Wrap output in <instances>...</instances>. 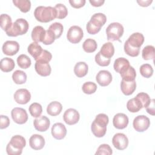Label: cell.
<instances>
[{"label": "cell", "mask_w": 155, "mask_h": 155, "mask_svg": "<svg viewBox=\"0 0 155 155\" xmlns=\"http://www.w3.org/2000/svg\"><path fill=\"white\" fill-rule=\"evenodd\" d=\"M84 33L82 29L78 25H73L67 31V38L69 42L73 44L79 43L82 39Z\"/></svg>", "instance_id": "cell-6"}, {"label": "cell", "mask_w": 155, "mask_h": 155, "mask_svg": "<svg viewBox=\"0 0 155 155\" xmlns=\"http://www.w3.org/2000/svg\"><path fill=\"white\" fill-rule=\"evenodd\" d=\"M129 120L127 116L124 113H117L114 115L113 119V126L117 129H124L128 124Z\"/></svg>", "instance_id": "cell-17"}, {"label": "cell", "mask_w": 155, "mask_h": 155, "mask_svg": "<svg viewBox=\"0 0 155 155\" xmlns=\"http://www.w3.org/2000/svg\"><path fill=\"white\" fill-rule=\"evenodd\" d=\"M11 115L13 121L18 124H24L28 120L27 113L22 108H14L11 111Z\"/></svg>", "instance_id": "cell-8"}, {"label": "cell", "mask_w": 155, "mask_h": 155, "mask_svg": "<svg viewBox=\"0 0 155 155\" xmlns=\"http://www.w3.org/2000/svg\"><path fill=\"white\" fill-rule=\"evenodd\" d=\"M111 59L104 57L100 52H98L95 56V62L100 66L106 67L110 64Z\"/></svg>", "instance_id": "cell-44"}, {"label": "cell", "mask_w": 155, "mask_h": 155, "mask_svg": "<svg viewBox=\"0 0 155 155\" xmlns=\"http://www.w3.org/2000/svg\"><path fill=\"white\" fill-rule=\"evenodd\" d=\"M113 153V151L110 146L108 144H102L97 149L95 154H107L110 155Z\"/></svg>", "instance_id": "cell-45"}, {"label": "cell", "mask_w": 155, "mask_h": 155, "mask_svg": "<svg viewBox=\"0 0 155 155\" xmlns=\"http://www.w3.org/2000/svg\"><path fill=\"white\" fill-rule=\"evenodd\" d=\"M130 66V65L128 60H127L125 58H117L114 61L113 65L114 70L119 74H121L122 73L125 71Z\"/></svg>", "instance_id": "cell-22"}, {"label": "cell", "mask_w": 155, "mask_h": 155, "mask_svg": "<svg viewBox=\"0 0 155 155\" xmlns=\"http://www.w3.org/2000/svg\"><path fill=\"white\" fill-rule=\"evenodd\" d=\"M136 82L134 81H126L122 80L120 82V89L123 94L126 96L131 95L136 90Z\"/></svg>", "instance_id": "cell-21"}, {"label": "cell", "mask_w": 155, "mask_h": 155, "mask_svg": "<svg viewBox=\"0 0 155 155\" xmlns=\"http://www.w3.org/2000/svg\"><path fill=\"white\" fill-rule=\"evenodd\" d=\"M88 70V65L84 62H79L76 64L74 67V73L78 78L85 76Z\"/></svg>", "instance_id": "cell-26"}, {"label": "cell", "mask_w": 155, "mask_h": 155, "mask_svg": "<svg viewBox=\"0 0 155 155\" xmlns=\"http://www.w3.org/2000/svg\"><path fill=\"white\" fill-rule=\"evenodd\" d=\"M51 58H52V55L51 53L46 50H43L42 53L38 57V58L36 60V61L40 60V61H43L45 62H49L51 61Z\"/></svg>", "instance_id": "cell-47"}, {"label": "cell", "mask_w": 155, "mask_h": 155, "mask_svg": "<svg viewBox=\"0 0 155 155\" xmlns=\"http://www.w3.org/2000/svg\"><path fill=\"white\" fill-rule=\"evenodd\" d=\"M62 110V104L58 101L50 102L47 108V113L52 116H55L59 114Z\"/></svg>", "instance_id": "cell-24"}, {"label": "cell", "mask_w": 155, "mask_h": 155, "mask_svg": "<svg viewBox=\"0 0 155 155\" xmlns=\"http://www.w3.org/2000/svg\"><path fill=\"white\" fill-rule=\"evenodd\" d=\"M14 61L10 58H4L1 60L0 68L4 72H10L15 68Z\"/></svg>", "instance_id": "cell-29"}, {"label": "cell", "mask_w": 155, "mask_h": 155, "mask_svg": "<svg viewBox=\"0 0 155 155\" xmlns=\"http://www.w3.org/2000/svg\"><path fill=\"white\" fill-rule=\"evenodd\" d=\"M28 28L29 24L28 22L23 18H19L12 24L11 27L5 32L8 36L16 37L25 34Z\"/></svg>", "instance_id": "cell-4"}, {"label": "cell", "mask_w": 155, "mask_h": 155, "mask_svg": "<svg viewBox=\"0 0 155 155\" xmlns=\"http://www.w3.org/2000/svg\"><path fill=\"white\" fill-rule=\"evenodd\" d=\"M50 125L49 119L45 116H42L37 117L33 121V125L35 128L41 132L47 131Z\"/></svg>", "instance_id": "cell-15"}, {"label": "cell", "mask_w": 155, "mask_h": 155, "mask_svg": "<svg viewBox=\"0 0 155 155\" xmlns=\"http://www.w3.org/2000/svg\"><path fill=\"white\" fill-rule=\"evenodd\" d=\"M25 145L26 141L24 137L20 135H15L11 138L10 142L7 145V153L8 155H20Z\"/></svg>", "instance_id": "cell-3"}, {"label": "cell", "mask_w": 155, "mask_h": 155, "mask_svg": "<svg viewBox=\"0 0 155 155\" xmlns=\"http://www.w3.org/2000/svg\"><path fill=\"white\" fill-rule=\"evenodd\" d=\"M89 21L94 26L101 29L102 26H103L107 21V17L104 13H97L91 16Z\"/></svg>", "instance_id": "cell-23"}, {"label": "cell", "mask_w": 155, "mask_h": 155, "mask_svg": "<svg viewBox=\"0 0 155 155\" xmlns=\"http://www.w3.org/2000/svg\"><path fill=\"white\" fill-rule=\"evenodd\" d=\"M17 63L20 68L27 69L30 67L31 61L28 56L24 54H22L17 58Z\"/></svg>", "instance_id": "cell-34"}, {"label": "cell", "mask_w": 155, "mask_h": 155, "mask_svg": "<svg viewBox=\"0 0 155 155\" xmlns=\"http://www.w3.org/2000/svg\"><path fill=\"white\" fill-rule=\"evenodd\" d=\"M120 74L122 80L126 81H134L136 76V70L132 66H130L125 71Z\"/></svg>", "instance_id": "cell-33"}, {"label": "cell", "mask_w": 155, "mask_h": 155, "mask_svg": "<svg viewBox=\"0 0 155 155\" xmlns=\"http://www.w3.org/2000/svg\"><path fill=\"white\" fill-rule=\"evenodd\" d=\"M57 12L54 7L51 6H38L34 12V16L38 21L48 22L56 18Z\"/></svg>", "instance_id": "cell-2"}, {"label": "cell", "mask_w": 155, "mask_h": 155, "mask_svg": "<svg viewBox=\"0 0 155 155\" xmlns=\"http://www.w3.org/2000/svg\"><path fill=\"white\" fill-rule=\"evenodd\" d=\"M113 146L119 150H125L128 145V139L125 134L123 133H116L112 139Z\"/></svg>", "instance_id": "cell-9"}, {"label": "cell", "mask_w": 155, "mask_h": 155, "mask_svg": "<svg viewBox=\"0 0 155 155\" xmlns=\"http://www.w3.org/2000/svg\"><path fill=\"white\" fill-rule=\"evenodd\" d=\"M96 80L101 86L105 87L111 82L112 75L109 71L101 70L97 73Z\"/></svg>", "instance_id": "cell-16"}, {"label": "cell", "mask_w": 155, "mask_h": 155, "mask_svg": "<svg viewBox=\"0 0 155 155\" xmlns=\"http://www.w3.org/2000/svg\"><path fill=\"white\" fill-rule=\"evenodd\" d=\"M142 58L144 60H150L154 58V47L153 45L145 46L142 51Z\"/></svg>", "instance_id": "cell-38"}, {"label": "cell", "mask_w": 155, "mask_h": 155, "mask_svg": "<svg viewBox=\"0 0 155 155\" xmlns=\"http://www.w3.org/2000/svg\"><path fill=\"white\" fill-rule=\"evenodd\" d=\"M86 29H87V32L90 34V35H95V34H97L100 30H101V28H97L96 27L94 26L92 24H91L90 22V21H88L87 24V25H86Z\"/></svg>", "instance_id": "cell-48"}, {"label": "cell", "mask_w": 155, "mask_h": 155, "mask_svg": "<svg viewBox=\"0 0 155 155\" xmlns=\"http://www.w3.org/2000/svg\"><path fill=\"white\" fill-rule=\"evenodd\" d=\"M48 29L50 30L53 33L56 39L60 38L61 36L62 35L64 30V27L61 23L56 22L51 24L50 25Z\"/></svg>", "instance_id": "cell-36"}, {"label": "cell", "mask_w": 155, "mask_h": 155, "mask_svg": "<svg viewBox=\"0 0 155 155\" xmlns=\"http://www.w3.org/2000/svg\"><path fill=\"white\" fill-rule=\"evenodd\" d=\"M54 8L56 10L57 15L56 18L58 19H64L68 15V10L65 5L62 4H57Z\"/></svg>", "instance_id": "cell-40"}, {"label": "cell", "mask_w": 155, "mask_h": 155, "mask_svg": "<svg viewBox=\"0 0 155 155\" xmlns=\"http://www.w3.org/2000/svg\"><path fill=\"white\" fill-rule=\"evenodd\" d=\"M56 39L55 36L53 33L49 29L46 30L45 36L42 43L45 45H50L53 44Z\"/></svg>", "instance_id": "cell-46"}, {"label": "cell", "mask_w": 155, "mask_h": 155, "mask_svg": "<svg viewBox=\"0 0 155 155\" xmlns=\"http://www.w3.org/2000/svg\"><path fill=\"white\" fill-rule=\"evenodd\" d=\"M124 31L122 24L119 22H112L106 28L107 39L110 41H119Z\"/></svg>", "instance_id": "cell-5"}, {"label": "cell", "mask_w": 155, "mask_h": 155, "mask_svg": "<svg viewBox=\"0 0 155 155\" xmlns=\"http://www.w3.org/2000/svg\"><path fill=\"white\" fill-rule=\"evenodd\" d=\"M46 33V30L40 25L35 27L31 31V36L34 42H42Z\"/></svg>", "instance_id": "cell-20"}, {"label": "cell", "mask_w": 155, "mask_h": 155, "mask_svg": "<svg viewBox=\"0 0 155 155\" xmlns=\"http://www.w3.org/2000/svg\"><path fill=\"white\" fill-rule=\"evenodd\" d=\"M35 69L39 75L44 77L49 76L51 71V67L48 62L40 60L36 61Z\"/></svg>", "instance_id": "cell-13"}, {"label": "cell", "mask_w": 155, "mask_h": 155, "mask_svg": "<svg viewBox=\"0 0 155 155\" xmlns=\"http://www.w3.org/2000/svg\"><path fill=\"white\" fill-rule=\"evenodd\" d=\"M99 52L104 57L111 59L114 53V45L110 42H106L102 46Z\"/></svg>", "instance_id": "cell-28"}, {"label": "cell", "mask_w": 155, "mask_h": 155, "mask_svg": "<svg viewBox=\"0 0 155 155\" xmlns=\"http://www.w3.org/2000/svg\"><path fill=\"white\" fill-rule=\"evenodd\" d=\"M109 119L107 114L104 113L97 114L91 126L93 134L97 137H103L106 133L107 125Z\"/></svg>", "instance_id": "cell-1"}, {"label": "cell", "mask_w": 155, "mask_h": 155, "mask_svg": "<svg viewBox=\"0 0 155 155\" xmlns=\"http://www.w3.org/2000/svg\"><path fill=\"white\" fill-rule=\"evenodd\" d=\"M124 48L125 53L131 57L137 56L140 53V48H136L131 47L126 41L124 44Z\"/></svg>", "instance_id": "cell-43"}, {"label": "cell", "mask_w": 155, "mask_h": 155, "mask_svg": "<svg viewBox=\"0 0 155 155\" xmlns=\"http://www.w3.org/2000/svg\"><path fill=\"white\" fill-rule=\"evenodd\" d=\"M86 1L85 0H70L69 3L70 4L71 6L75 8H79L82 7Z\"/></svg>", "instance_id": "cell-50"}, {"label": "cell", "mask_w": 155, "mask_h": 155, "mask_svg": "<svg viewBox=\"0 0 155 155\" xmlns=\"http://www.w3.org/2000/svg\"><path fill=\"white\" fill-rule=\"evenodd\" d=\"M13 3L23 13L29 12L31 8V2L28 0H13Z\"/></svg>", "instance_id": "cell-30"}, {"label": "cell", "mask_w": 155, "mask_h": 155, "mask_svg": "<svg viewBox=\"0 0 155 155\" xmlns=\"http://www.w3.org/2000/svg\"><path fill=\"white\" fill-rule=\"evenodd\" d=\"M153 2L152 0L150 1V0H148V1H137V2L139 4L140 6H142V7H148L149 6L151 3Z\"/></svg>", "instance_id": "cell-53"}, {"label": "cell", "mask_w": 155, "mask_h": 155, "mask_svg": "<svg viewBox=\"0 0 155 155\" xmlns=\"http://www.w3.org/2000/svg\"><path fill=\"white\" fill-rule=\"evenodd\" d=\"M3 53L8 56L16 54L19 50V44L15 41H7L2 45Z\"/></svg>", "instance_id": "cell-12"}, {"label": "cell", "mask_w": 155, "mask_h": 155, "mask_svg": "<svg viewBox=\"0 0 155 155\" xmlns=\"http://www.w3.org/2000/svg\"><path fill=\"white\" fill-rule=\"evenodd\" d=\"M27 51L36 61L42 53L43 49L38 42H33L28 45Z\"/></svg>", "instance_id": "cell-25"}, {"label": "cell", "mask_w": 155, "mask_h": 155, "mask_svg": "<svg viewBox=\"0 0 155 155\" xmlns=\"http://www.w3.org/2000/svg\"><path fill=\"white\" fill-rule=\"evenodd\" d=\"M80 118L79 112L74 108L67 109L63 115L64 122L70 125L76 124L78 122Z\"/></svg>", "instance_id": "cell-10"}, {"label": "cell", "mask_w": 155, "mask_h": 155, "mask_svg": "<svg viewBox=\"0 0 155 155\" xmlns=\"http://www.w3.org/2000/svg\"><path fill=\"white\" fill-rule=\"evenodd\" d=\"M84 50L87 53H93L96 51L97 47V43L95 40L88 38L82 44Z\"/></svg>", "instance_id": "cell-32"}, {"label": "cell", "mask_w": 155, "mask_h": 155, "mask_svg": "<svg viewBox=\"0 0 155 155\" xmlns=\"http://www.w3.org/2000/svg\"><path fill=\"white\" fill-rule=\"evenodd\" d=\"M127 108L129 111L131 113H136L142 109L143 107L139 99L135 97L128 100L127 103Z\"/></svg>", "instance_id": "cell-27"}, {"label": "cell", "mask_w": 155, "mask_h": 155, "mask_svg": "<svg viewBox=\"0 0 155 155\" xmlns=\"http://www.w3.org/2000/svg\"><path fill=\"white\" fill-rule=\"evenodd\" d=\"M133 125L136 131L138 132H143L149 128L150 121L149 118L146 116L139 115L134 119Z\"/></svg>", "instance_id": "cell-7"}, {"label": "cell", "mask_w": 155, "mask_h": 155, "mask_svg": "<svg viewBox=\"0 0 155 155\" xmlns=\"http://www.w3.org/2000/svg\"><path fill=\"white\" fill-rule=\"evenodd\" d=\"M82 91L87 94H91L94 93L97 90V85L93 82H85L82 87Z\"/></svg>", "instance_id": "cell-41"}, {"label": "cell", "mask_w": 155, "mask_h": 155, "mask_svg": "<svg viewBox=\"0 0 155 155\" xmlns=\"http://www.w3.org/2000/svg\"><path fill=\"white\" fill-rule=\"evenodd\" d=\"M126 42L133 48H140L144 42V36L142 33L136 32L131 35Z\"/></svg>", "instance_id": "cell-18"}, {"label": "cell", "mask_w": 155, "mask_h": 155, "mask_svg": "<svg viewBox=\"0 0 155 155\" xmlns=\"http://www.w3.org/2000/svg\"><path fill=\"white\" fill-rule=\"evenodd\" d=\"M139 71L141 75L146 78H150L153 74V68L149 64H144L142 65Z\"/></svg>", "instance_id": "cell-39"}, {"label": "cell", "mask_w": 155, "mask_h": 155, "mask_svg": "<svg viewBox=\"0 0 155 155\" xmlns=\"http://www.w3.org/2000/svg\"><path fill=\"white\" fill-rule=\"evenodd\" d=\"M147 111L151 115H154V99H152L149 105L146 108Z\"/></svg>", "instance_id": "cell-51"}, {"label": "cell", "mask_w": 155, "mask_h": 155, "mask_svg": "<svg viewBox=\"0 0 155 155\" xmlns=\"http://www.w3.org/2000/svg\"><path fill=\"white\" fill-rule=\"evenodd\" d=\"M28 110L31 116L34 117H38L42 114V107L40 104L37 102H34L30 105L28 108Z\"/></svg>", "instance_id": "cell-37"}, {"label": "cell", "mask_w": 155, "mask_h": 155, "mask_svg": "<svg viewBox=\"0 0 155 155\" xmlns=\"http://www.w3.org/2000/svg\"><path fill=\"white\" fill-rule=\"evenodd\" d=\"M12 18L7 14H2L0 16V25L1 28L7 31L12 25Z\"/></svg>", "instance_id": "cell-35"}, {"label": "cell", "mask_w": 155, "mask_h": 155, "mask_svg": "<svg viewBox=\"0 0 155 155\" xmlns=\"http://www.w3.org/2000/svg\"><path fill=\"white\" fill-rule=\"evenodd\" d=\"M136 97H137L139 100L140 101L143 108H147L151 101L150 97L146 93H143V92L139 93L136 95Z\"/></svg>", "instance_id": "cell-42"}, {"label": "cell", "mask_w": 155, "mask_h": 155, "mask_svg": "<svg viewBox=\"0 0 155 155\" xmlns=\"http://www.w3.org/2000/svg\"><path fill=\"white\" fill-rule=\"evenodd\" d=\"M51 134L57 140L63 139L67 134L65 126L62 123H55L51 127Z\"/></svg>", "instance_id": "cell-14"}, {"label": "cell", "mask_w": 155, "mask_h": 155, "mask_svg": "<svg viewBox=\"0 0 155 155\" xmlns=\"http://www.w3.org/2000/svg\"><path fill=\"white\" fill-rule=\"evenodd\" d=\"M12 79L16 84H23L26 82L27 74L22 70H16L12 74Z\"/></svg>", "instance_id": "cell-31"}, {"label": "cell", "mask_w": 155, "mask_h": 155, "mask_svg": "<svg viewBox=\"0 0 155 155\" xmlns=\"http://www.w3.org/2000/svg\"><path fill=\"white\" fill-rule=\"evenodd\" d=\"M89 2L91 4V5L93 7H100L104 4L105 1L104 0H90Z\"/></svg>", "instance_id": "cell-52"}, {"label": "cell", "mask_w": 155, "mask_h": 155, "mask_svg": "<svg viewBox=\"0 0 155 155\" xmlns=\"http://www.w3.org/2000/svg\"><path fill=\"white\" fill-rule=\"evenodd\" d=\"M30 93L25 88L18 89L14 94L15 101L19 104H26L30 101Z\"/></svg>", "instance_id": "cell-11"}, {"label": "cell", "mask_w": 155, "mask_h": 155, "mask_svg": "<svg viewBox=\"0 0 155 155\" xmlns=\"http://www.w3.org/2000/svg\"><path fill=\"white\" fill-rule=\"evenodd\" d=\"M30 147L35 150H40L45 145V139L41 135L35 134L32 135L29 139Z\"/></svg>", "instance_id": "cell-19"}, {"label": "cell", "mask_w": 155, "mask_h": 155, "mask_svg": "<svg viewBox=\"0 0 155 155\" xmlns=\"http://www.w3.org/2000/svg\"><path fill=\"white\" fill-rule=\"evenodd\" d=\"M0 128L4 129L7 128L10 125V119L7 116L1 115L0 116Z\"/></svg>", "instance_id": "cell-49"}]
</instances>
